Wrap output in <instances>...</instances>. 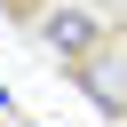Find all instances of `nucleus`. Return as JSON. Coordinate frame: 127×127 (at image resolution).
<instances>
[{
    "label": "nucleus",
    "instance_id": "obj_1",
    "mask_svg": "<svg viewBox=\"0 0 127 127\" xmlns=\"http://www.w3.org/2000/svg\"><path fill=\"white\" fill-rule=\"evenodd\" d=\"M40 40H48L64 64H87V56L111 40V24H103V8H87V0H56V8L40 16Z\"/></svg>",
    "mask_w": 127,
    "mask_h": 127
},
{
    "label": "nucleus",
    "instance_id": "obj_2",
    "mask_svg": "<svg viewBox=\"0 0 127 127\" xmlns=\"http://www.w3.org/2000/svg\"><path fill=\"white\" fill-rule=\"evenodd\" d=\"M79 71V87H87V103H103V119H127V32H111L87 64H71Z\"/></svg>",
    "mask_w": 127,
    "mask_h": 127
},
{
    "label": "nucleus",
    "instance_id": "obj_3",
    "mask_svg": "<svg viewBox=\"0 0 127 127\" xmlns=\"http://www.w3.org/2000/svg\"><path fill=\"white\" fill-rule=\"evenodd\" d=\"M0 103H8V87H0Z\"/></svg>",
    "mask_w": 127,
    "mask_h": 127
}]
</instances>
